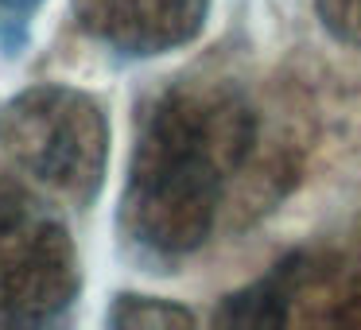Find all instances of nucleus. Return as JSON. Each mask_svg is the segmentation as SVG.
<instances>
[{
    "instance_id": "nucleus-4",
    "label": "nucleus",
    "mask_w": 361,
    "mask_h": 330,
    "mask_svg": "<svg viewBox=\"0 0 361 330\" xmlns=\"http://www.w3.org/2000/svg\"><path fill=\"white\" fill-rule=\"evenodd\" d=\"M74 12L105 47L125 55H164L202 32L210 0H74Z\"/></svg>"
},
{
    "instance_id": "nucleus-3",
    "label": "nucleus",
    "mask_w": 361,
    "mask_h": 330,
    "mask_svg": "<svg viewBox=\"0 0 361 330\" xmlns=\"http://www.w3.org/2000/svg\"><path fill=\"white\" fill-rule=\"evenodd\" d=\"M78 288V257L51 214L0 179V326L51 319Z\"/></svg>"
},
{
    "instance_id": "nucleus-2",
    "label": "nucleus",
    "mask_w": 361,
    "mask_h": 330,
    "mask_svg": "<svg viewBox=\"0 0 361 330\" xmlns=\"http://www.w3.org/2000/svg\"><path fill=\"white\" fill-rule=\"evenodd\" d=\"M0 148L71 202L97 195L109 159L102 105L71 86H32L0 109Z\"/></svg>"
},
{
    "instance_id": "nucleus-6",
    "label": "nucleus",
    "mask_w": 361,
    "mask_h": 330,
    "mask_svg": "<svg viewBox=\"0 0 361 330\" xmlns=\"http://www.w3.org/2000/svg\"><path fill=\"white\" fill-rule=\"evenodd\" d=\"M322 28L345 47H361V0H314Z\"/></svg>"
},
{
    "instance_id": "nucleus-1",
    "label": "nucleus",
    "mask_w": 361,
    "mask_h": 330,
    "mask_svg": "<svg viewBox=\"0 0 361 330\" xmlns=\"http://www.w3.org/2000/svg\"><path fill=\"white\" fill-rule=\"evenodd\" d=\"M257 144V117L241 94L183 86L156 102L133 152L125 229L144 249L183 257L206 245L226 183Z\"/></svg>"
},
{
    "instance_id": "nucleus-5",
    "label": "nucleus",
    "mask_w": 361,
    "mask_h": 330,
    "mask_svg": "<svg viewBox=\"0 0 361 330\" xmlns=\"http://www.w3.org/2000/svg\"><path fill=\"white\" fill-rule=\"evenodd\" d=\"M113 326L128 330H175V326H195V314L171 299L156 295H121L109 311Z\"/></svg>"
}]
</instances>
